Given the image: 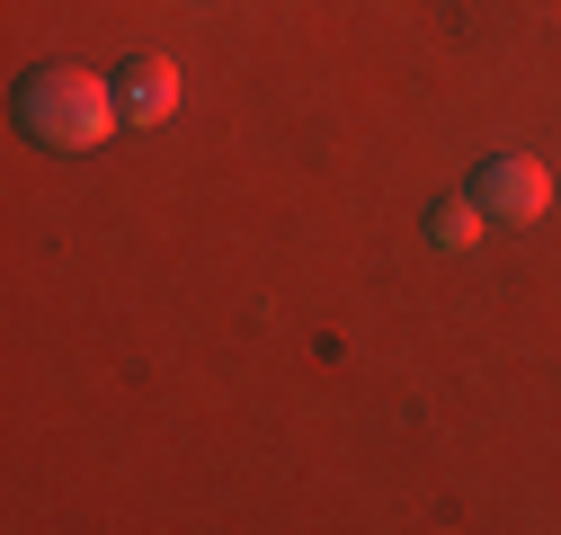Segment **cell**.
<instances>
[{"instance_id": "1", "label": "cell", "mask_w": 561, "mask_h": 535, "mask_svg": "<svg viewBox=\"0 0 561 535\" xmlns=\"http://www.w3.org/2000/svg\"><path fill=\"white\" fill-rule=\"evenodd\" d=\"M116 81L81 72V62H36V72L19 81V125H27V144L45 152H99L107 134H116Z\"/></svg>"}, {"instance_id": "2", "label": "cell", "mask_w": 561, "mask_h": 535, "mask_svg": "<svg viewBox=\"0 0 561 535\" xmlns=\"http://www.w3.org/2000/svg\"><path fill=\"white\" fill-rule=\"evenodd\" d=\"M472 206H481L490 224L526 232V224H543V206H552V170H543L535 152H490V161L472 170Z\"/></svg>"}, {"instance_id": "3", "label": "cell", "mask_w": 561, "mask_h": 535, "mask_svg": "<svg viewBox=\"0 0 561 535\" xmlns=\"http://www.w3.org/2000/svg\"><path fill=\"white\" fill-rule=\"evenodd\" d=\"M116 107H125V125L179 116V62H170V54H134L125 72H116Z\"/></svg>"}, {"instance_id": "4", "label": "cell", "mask_w": 561, "mask_h": 535, "mask_svg": "<svg viewBox=\"0 0 561 535\" xmlns=\"http://www.w3.org/2000/svg\"><path fill=\"white\" fill-rule=\"evenodd\" d=\"M481 224H490V215L472 206V187H463V196H437V206H428V241H437V250H472Z\"/></svg>"}]
</instances>
